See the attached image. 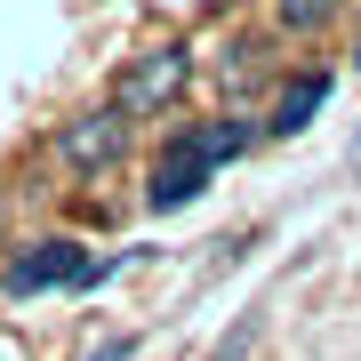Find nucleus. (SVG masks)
I'll use <instances>...</instances> for the list:
<instances>
[{
	"label": "nucleus",
	"mask_w": 361,
	"mask_h": 361,
	"mask_svg": "<svg viewBox=\"0 0 361 361\" xmlns=\"http://www.w3.org/2000/svg\"><path fill=\"white\" fill-rule=\"evenodd\" d=\"M233 153H241V129H177L145 201H153V209H185L209 177H217V161H233Z\"/></svg>",
	"instance_id": "f257e3e1"
},
{
	"label": "nucleus",
	"mask_w": 361,
	"mask_h": 361,
	"mask_svg": "<svg viewBox=\"0 0 361 361\" xmlns=\"http://www.w3.org/2000/svg\"><path fill=\"white\" fill-rule=\"evenodd\" d=\"M193 80V56L185 49H153V56H137L129 73H121V121H153V113H169L177 104V89Z\"/></svg>",
	"instance_id": "f03ea898"
},
{
	"label": "nucleus",
	"mask_w": 361,
	"mask_h": 361,
	"mask_svg": "<svg viewBox=\"0 0 361 361\" xmlns=\"http://www.w3.org/2000/svg\"><path fill=\"white\" fill-rule=\"evenodd\" d=\"M56 153H65V169H113L121 153H129V121H121V104L65 121V129H56Z\"/></svg>",
	"instance_id": "7ed1b4c3"
},
{
	"label": "nucleus",
	"mask_w": 361,
	"mask_h": 361,
	"mask_svg": "<svg viewBox=\"0 0 361 361\" xmlns=\"http://www.w3.org/2000/svg\"><path fill=\"white\" fill-rule=\"evenodd\" d=\"M104 265L80 257V241H32L25 257H8V289L32 297V289H65V281H97Z\"/></svg>",
	"instance_id": "20e7f679"
},
{
	"label": "nucleus",
	"mask_w": 361,
	"mask_h": 361,
	"mask_svg": "<svg viewBox=\"0 0 361 361\" xmlns=\"http://www.w3.org/2000/svg\"><path fill=\"white\" fill-rule=\"evenodd\" d=\"M322 104H329V80H322V73H297L289 89H281V104H273V137H297Z\"/></svg>",
	"instance_id": "39448f33"
},
{
	"label": "nucleus",
	"mask_w": 361,
	"mask_h": 361,
	"mask_svg": "<svg viewBox=\"0 0 361 361\" xmlns=\"http://www.w3.org/2000/svg\"><path fill=\"white\" fill-rule=\"evenodd\" d=\"M249 345H257V313H249V322H233V329L217 337V353H209V361H249Z\"/></svg>",
	"instance_id": "423d86ee"
},
{
	"label": "nucleus",
	"mask_w": 361,
	"mask_h": 361,
	"mask_svg": "<svg viewBox=\"0 0 361 361\" xmlns=\"http://www.w3.org/2000/svg\"><path fill=\"white\" fill-rule=\"evenodd\" d=\"M322 16H329V0H281V25L289 32H313Z\"/></svg>",
	"instance_id": "0eeeda50"
},
{
	"label": "nucleus",
	"mask_w": 361,
	"mask_h": 361,
	"mask_svg": "<svg viewBox=\"0 0 361 361\" xmlns=\"http://www.w3.org/2000/svg\"><path fill=\"white\" fill-rule=\"evenodd\" d=\"M129 353H137V345H129V337H104V345H97L89 361H129Z\"/></svg>",
	"instance_id": "6e6552de"
}]
</instances>
